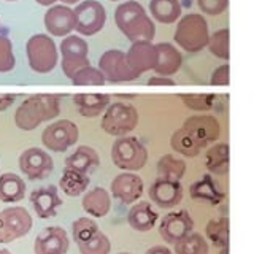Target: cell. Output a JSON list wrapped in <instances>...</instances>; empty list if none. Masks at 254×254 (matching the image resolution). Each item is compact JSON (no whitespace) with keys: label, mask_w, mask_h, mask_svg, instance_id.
Returning a JSON list of instances; mask_svg holds the SVG:
<instances>
[{"label":"cell","mask_w":254,"mask_h":254,"mask_svg":"<svg viewBox=\"0 0 254 254\" xmlns=\"http://www.w3.org/2000/svg\"><path fill=\"white\" fill-rule=\"evenodd\" d=\"M157 62L153 68L159 76H172L181 68L183 58L181 53L170 43H157Z\"/></svg>","instance_id":"cell-23"},{"label":"cell","mask_w":254,"mask_h":254,"mask_svg":"<svg viewBox=\"0 0 254 254\" xmlns=\"http://www.w3.org/2000/svg\"><path fill=\"white\" fill-rule=\"evenodd\" d=\"M26 54L29 67L37 73H50L56 68L59 53L54 40L46 34H35L27 40Z\"/></svg>","instance_id":"cell-4"},{"label":"cell","mask_w":254,"mask_h":254,"mask_svg":"<svg viewBox=\"0 0 254 254\" xmlns=\"http://www.w3.org/2000/svg\"><path fill=\"white\" fill-rule=\"evenodd\" d=\"M99 70L110 83H129L137 75L133 73L126 59V53L119 50H108L99 59Z\"/></svg>","instance_id":"cell-11"},{"label":"cell","mask_w":254,"mask_h":254,"mask_svg":"<svg viewBox=\"0 0 254 254\" xmlns=\"http://www.w3.org/2000/svg\"><path fill=\"white\" fill-rule=\"evenodd\" d=\"M16 102V94H0V111H5Z\"/></svg>","instance_id":"cell-44"},{"label":"cell","mask_w":254,"mask_h":254,"mask_svg":"<svg viewBox=\"0 0 254 254\" xmlns=\"http://www.w3.org/2000/svg\"><path fill=\"white\" fill-rule=\"evenodd\" d=\"M157 177L172 181H181L186 173V162L173 154H164L157 161Z\"/></svg>","instance_id":"cell-31"},{"label":"cell","mask_w":254,"mask_h":254,"mask_svg":"<svg viewBox=\"0 0 254 254\" xmlns=\"http://www.w3.org/2000/svg\"><path fill=\"white\" fill-rule=\"evenodd\" d=\"M26 197V183L16 173L6 172L0 175V202L18 203Z\"/></svg>","instance_id":"cell-26"},{"label":"cell","mask_w":254,"mask_h":254,"mask_svg":"<svg viewBox=\"0 0 254 254\" xmlns=\"http://www.w3.org/2000/svg\"><path fill=\"white\" fill-rule=\"evenodd\" d=\"M30 203L40 219H51L58 214V208L62 205V198L56 186H45L32 190Z\"/></svg>","instance_id":"cell-20"},{"label":"cell","mask_w":254,"mask_h":254,"mask_svg":"<svg viewBox=\"0 0 254 254\" xmlns=\"http://www.w3.org/2000/svg\"><path fill=\"white\" fill-rule=\"evenodd\" d=\"M175 254H208V243L200 234L190 232L175 243Z\"/></svg>","instance_id":"cell-34"},{"label":"cell","mask_w":254,"mask_h":254,"mask_svg":"<svg viewBox=\"0 0 254 254\" xmlns=\"http://www.w3.org/2000/svg\"><path fill=\"white\" fill-rule=\"evenodd\" d=\"M61 113V100L56 94H34L24 100L14 113V124L21 130H34Z\"/></svg>","instance_id":"cell-1"},{"label":"cell","mask_w":254,"mask_h":254,"mask_svg":"<svg viewBox=\"0 0 254 254\" xmlns=\"http://www.w3.org/2000/svg\"><path fill=\"white\" fill-rule=\"evenodd\" d=\"M149 13L162 24H173L181 16V5L178 0H149Z\"/></svg>","instance_id":"cell-30"},{"label":"cell","mask_w":254,"mask_h":254,"mask_svg":"<svg viewBox=\"0 0 254 254\" xmlns=\"http://www.w3.org/2000/svg\"><path fill=\"white\" fill-rule=\"evenodd\" d=\"M126 59L129 67L137 78L145 73L148 70H153L156 67L157 62V50L156 45L146 40H141V42H133L132 46L129 48V51L126 53Z\"/></svg>","instance_id":"cell-15"},{"label":"cell","mask_w":254,"mask_h":254,"mask_svg":"<svg viewBox=\"0 0 254 254\" xmlns=\"http://www.w3.org/2000/svg\"><path fill=\"white\" fill-rule=\"evenodd\" d=\"M138 124V111L130 103L115 102L103 111L100 126L103 132L113 137H126Z\"/></svg>","instance_id":"cell-6"},{"label":"cell","mask_w":254,"mask_h":254,"mask_svg":"<svg viewBox=\"0 0 254 254\" xmlns=\"http://www.w3.org/2000/svg\"><path fill=\"white\" fill-rule=\"evenodd\" d=\"M208 24L198 13L185 14L175 30V42L188 53H198L208 43Z\"/></svg>","instance_id":"cell-3"},{"label":"cell","mask_w":254,"mask_h":254,"mask_svg":"<svg viewBox=\"0 0 254 254\" xmlns=\"http://www.w3.org/2000/svg\"><path fill=\"white\" fill-rule=\"evenodd\" d=\"M157 218L159 214L154 211L153 205L141 200L130 206L129 214H127V222L137 232H149L156 226Z\"/></svg>","instance_id":"cell-24"},{"label":"cell","mask_w":254,"mask_h":254,"mask_svg":"<svg viewBox=\"0 0 254 254\" xmlns=\"http://www.w3.org/2000/svg\"><path fill=\"white\" fill-rule=\"evenodd\" d=\"M0 254H11L10 250H5V248H0Z\"/></svg>","instance_id":"cell-49"},{"label":"cell","mask_w":254,"mask_h":254,"mask_svg":"<svg viewBox=\"0 0 254 254\" xmlns=\"http://www.w3.org/2000/svg\"><path fill=\"white\" fill-rule=\"evenodd\" d=\"M119 254H130V253H119Z\"/></svg>","instance_id":"cell-51"},{"label":"cell","mask_w":254,"mask_h":254,"mask_svg":"<svg viewBox=\"0 0 254 254\" xmlns=\"http://www.w3.org/2000/svg\"><path fill=\"white\" fill-rule=\"evenodd\" d=\"M34 221L24 206H8L0 211V245L16 242L30 232Z\"/></svg>","instance_id":"cell-7"},{"label":"cell","mask_w":254,"mask_h":254,"mask_svg":"<svg viewBox=\"0 0 254 254\" xmlns=\"http://www.w3.org/2000/svg\"><path fill=\"white\" fill-rule=\"evenodd\" d=\"M19 169L32 181L45 180L54 170V161L46 151L37 146L27 148L19 156Z\"/></svg>","instance_id":"cell-12"},{"label":"cell","mask_w":254,"mask_h":254,"mask_svg":"<svg viewBox=\"0 0 254 254\" xmlns=\"http://www.w3.org/2000/svg\"><path fill=\"white\" fill-rule=\"evenodd\" d=\"M70 248V242L65 229L51 226L43 229L35 237L34 253L35 254H65Z\"/></svg>","instance_id":"cell-16"},{"label":"cell","mask_w":254,"mask_h":254,"mask_svg":"<svg viewBox=\"0 0 254 254\" xmlns=\"http://www.w3.org/2000/svg\"><path fill=\"white\" fill-rule=\"evenodd\" d=\"M79 254H110L111 243L110 238L102 232L97 230L92 237H89L83 243H78Z\"/></svg>","instance_id":"cell-35"},{"label":"cell","mask_w":254,"mask_h":254,"mask_svg":"<svg viewBox=\"0 0 254 254\" xmlns=\"http://www.w3.org/2000/svg\"><path fill=\"white\" fill-rule=\"evenodd\" d=\"M87 53H89V46L83 38L78 35H68L62 40L61 43V54H62V71L67 78L71 79L78 70L89 65V59H87Z\"/></svg>","instance_id":"cell-10"},{"label":"cell","mask_w":254,"mask_h":254,"mask_svg":"<svg viewBox=\"0 0 254 254\" xmlns=\"http://www.w3.org/2000/svg\"><path fill=\"white\" fill-rule=\"evenodd\" d=\"M194 221L190 218V214L186 210L170 211L161 219L159 224V234H161L162 240L167 243L175 245L183 237L192 232Z\"/></svg>","instance_id":"cell-14"},{"label":"cell","mask_w":254,"mask_h":254,"mask_svg":"<svg viewBox=\"0 0 254 254\" xmlns=\"http://www.w3.org/2000/svg\"><path fill=\"white\" fill-rule=\"evenodd\" d=\"M170 146L175 153H180L186 157H195L200 154L203 149L183 127H180L178 130L173 132L170 138Z\"/></svg>","instance_id":"cell-32"},{"label":"cell","mask_w":254,"mask_h":254,"mask_svg":"<svg viewBox=\"0 0 254 254\" xmlns=\"http://www.w3.org/2000/svg\"><path fill=\"white\" fill-rule=\"evenodd\" d=\"M99 165H100L99 153L87 145L78 146L73 153L65 159V169L87 175V177L97 170Z\"/></svg>","instance_id":"cell-22"},{"label":"cell","mask_w":254,"mask_h":254,"mask_svg":"<svg viewBox=\"0 0 254 254\" xmlns=\"http://www.w3.org/2000/svg\"><path fill=\"white\" fill-rule=\"evenodd\" d=\"M180 99L192 111H210L218 97L214 94H180Z\"/></svg>","instance_id":"cell-37"},{"label":"cell","mask_w":254,"mask_h":254,"mask_svg":"<svg viewBox=\"0 0 254 254\" xmlns=\"http://www.w3.org/2000/svg\"><path fill=\"white\" fill-rule=\"evenodd\" d=\"M71 83L75 86H103L105 84V76L102 75L99 68L86 65L71 76Z\"/></svg>","instance_id":"cell-38"},{"label":"cell","mask_w":254,"mask_h":254,"mask_svg":"<svg viewBox=\"0 0 254 254\" xmlns=\"http://www.w3.org/2000/svg\"><path fill=\"white\" fill-rule=\"evenodd\" d=\"M79 138L78 126L70 119H59L42 132V143L53 153H65Z\"/></svg>","instance_id":"cell-8"},{"label":"cell","mask_w":254,"mask_h":254,"mask_svg":"<svg viewBox=\"0 0 254 254\" xmlns=\"http://www.w3.org/2000/svg\"><path fill=\"white\" fill-rule=\"evenodd\" d=\"M111 194L121 203H135L143 194V181L138 175L124 172L119 173L111 181Z\"/></svg>","instance_id":"cell-18"},{"label":"cell","mask_w":254,"mask_h":254,"mask_svg":"<svg viewBox=\"0 0 254 254\" xmlns=\"http://www.w3.org/2000/svg\"><path fill=\"white\" fill-rule=\"evenodd\" d=\"M148 86H175V79L170 76H151L148 79Z\"/></svg>","instance_id":"cell-43"},{"label":"cell","mask_w":254,"mask_h":254,"mask_svg":"<svg viewBox=\"0 0 254 254\" xmlns=\"http://www.w3.org/2000/svg\"><path fill=\"white\" fill-rule=\"evenodd\" d=\"M37 3H40V5H43V6H53L58 0H35Z\"/></svg>","instance_id":"cell-46"},{"label":"cell","mask_w":254,"mask_h":254,"mask_svg":"<svg viewBox=\"0 0 254 254\" xmlns=\"http://www.w3.org/2000/svg\"><path fill=\"white\" fill-rule=\"evenodd\" d=\"M89 177L83 173H78L75 170L64 169V173L59 180V188L65 195L68 197H78L84 194L87 188H89Z\"/></svg>","instance_id":"cell-29"},{"label":"cell","mask_w":254,"mask_h":254,"mask_svg":"<svg viewBox=\"0 0 254 254\" xmlns=\"http://www.w3.org/2000/svg\"><path fill=\"white\" fill-rule=\"evenodd\" d=\"M218 254H229V246H224V248H219Z\"/></svg>","instance_id":"cell-48"},{"label":"cell","mask_w":254,"mask_h":254,"mask_svg":"<svg viewBox=\"0 0 254 254\" xmlns=\"http://www.w3.org/2000/svg\"><path fill=\"white\" fill-rule=\"evenodd\" d=\"M185 129L202 148L216 141L221 133V126L218 119L211 115H194L183 123Z\"/></svg>","instance_id":"cell-13"},{"label":"cell","mask_w":254,"mask_h":254,"mask_svg":"<svg viewBox=\"0 0 254 254\" xmlns=\"http://www.w3.org/2000/svg\"><path fill=\"white\" fill-rule=\"evenodd\" d=\"M99 229L97 222L91 218H78L76 221H73L71 224V235H73L75 243H83L84 240H87L89 237H92Z\"/></svg>","instance_id":"cell-39"},{"label":"cell","mask_w":254,"mask_h":254,"mask_svg":"<svg viewBox=\"0 0 254 254\" xmlns=\"http://www.w3.org/2000/svg\"><path fill=\"white\" fill-rule=\"evenodd\" d=\"M110 2H116V0H110Z\"/></svg>","instance_id":"cell-52"},{"label":"cell","mask_w":254,"mask_h":254,"mask_svg":"<svg viewBox=\"0 0 254 254\" xmlns=\"http://www.w3.org/2000/svg\"><path fill=\"white\" fill-rule=\"evenodd\" d=\"M83 210L92 218H103L107 216L111 208V198L107 189L100 186L92 188L91 190H86L83 195Z\"/></svg>","instance_id":"cell-25"},{"label":"cell","mask_w":254,"mask_h":254,"mask_svg":"<svg viewBox=\"0 0 254 254\" xmlns=\"http://www.w3.org/2000/svg\"><path fill=\"white\" fill-rule=\"evenodd\" d=\"M208 50L213 56H216L218 59L227 61L230 51H229V29H219L214 34L208 37Z\"/></svg>","instance_id":"cell-36"},{"label":"cell","mask_w":254,"mask_h":254,"mask_svg":"<svg viewBox=\"0 0 254 254\" xmlns=\"http://www.w3.org/2000/svg\"><path fill=\"white\" fill-rule=\"evenodd\" d=\"M189 195L195 200L208 202L210 205H219L224 200L226 192L211 175H203L202 178H198L189 186Z\"/></svg>","instance_id":"cell-21"},{"label":"cell","mask_w":254,"mask_h":254,"mask_svg":"<svg viewBox=\"0 0 254 254\" xmlns=\"http://www.w3.org/2000/svg\"><path fill=\"white\" fill-rule=\"evenodd\" d=\"M16 65V58L13 53V43L11 40L0 35V73L11 71Z\"/></svg>","instance_id":"cell-40"},{"label":"cell","mask_w":254,"mask_h":254,"mask_svg":"<svg viewBox=\"0 0 254 254\" xmlns=\"http://www.w3.org/2000/svg\"><path fill=\"white\" fill-rule=\"evenodd\" d=\"M73 100L79 115L84 118H97L110 105L108 94H76Z\"/></svg>","instance_id":"cell-27"},{"label":"cell","mask_w":254,"mask_h":254,"mask_svg":"<svg viewBox=\"0 0 254 254\" xmlns=\"http://www.w3.org/2000/svg\"><path fill=\"white\" fill-rule=\"evenodd\" d=\"M200 11L210 16H218L227 10L229 0H197Z\"/></svg>","instance_id":"cell-41"},{"label":"cell","mask_w":254,"mask_h":254,"mask_svg":"<svg viewBox=\"0 0 254 254\" xmlns=\"http://www.w3.org/2000/svg\"><path fill=\"white\" fill-rule=\"evenodd\" d=\"M45 27L53 37H65L75 30V13L67 5H53L45 13Z\"/></svg>","instance_id":"cell-19"},{"label":"cell","mask_w":254,"mask_h":254,"mask_svg":"<svg viewBox=\"0 0 254 254\" xmlns=\"http://www.w3.org/2000/svg\"><path fill=\"white\" fill-rule=\"evenodd\" d=\"M64 5H73V3H78V0H61Z\"/></svg>","instance_id":"cell-47"},{"label":"cell","mask_w":254,"mask_h":254,"mask_svg":"<svg viewBox=\"0 0 254 254\" xmlns=\"http://www.w3.org/2000/svg\"><path fill=\"white\" fill-rule=\"evenodd\" d=\"M111 161L121 170L137 172L146 165L148 151L138 138L119 137L111 145Z\"/></svg>","instance_id":"cell-5"},{"label":"cell","mask_w":254,"mask_h":254,"mask_svg":"<svg viewBox=\"0 0 254 254\" xmlns=\"http://www.w3.org/2000/svg\"><path fill=\"white\" fill-rule=\"evenodd\" d=\"M5 2H18V0H5Z\"/></svg>","instance_id":"cell-50"},{"label":"cell","mask_w":254,"mask_h":254,"mask_svg":"<svg viewBox=\"0 0 254 254\" xmlns=\"http://www.w3.org/2000/svg\"><path fill=\"white\" fill-rule=\"evenodd\" d=\"M229 64H222L211 73V86H227L229 84Z\"/></svg>","instance_id":"cell-42"},{"label":"cell","mask_w":254,"mask_h":254,"mask_svg":"<svg viewBox=\"0 0 254 254\" xmlns=\"http://www.w3.org/2000/svg\"><path fill=\"white\" fill-rule=\"evenodd\" d=\"M205 165L210 173L226 177L229 173V145L226 141H219L206 151Z\"/></svg>","instance_id":"cell-28"},{"label":"cell","mask_w":254,"mask_h":254,"mask_svg":"<svg viewBox=\"0 0 254 254\" xmlns=\"http://www.w3.org/2000/svg\"><path fill=\"white\" fill-rule=\"evenodd\" d=\"M115 22L118 29L130 42H151L156 35V26L146 14L145 8L135 0L121 3L115 11Z\"/></svg>","instance_id":"cell-2"},{"label":"cell","mask_w":254,"mask_h":254,"mask_svg":"<svg viewBox=\"0 0 254 254\" xmlns=\"http://www.w3.org/2000/svg\"><path fill=\"white\" fill-rule=\"evenodd\" d=\"M206 238L216 246V248H224L229 246V218L219 216L208 221L205 227Z\"/></svg>","instance_id":"cell-33"},{"label":"cell","mask_w":254,"mask_h":254,"mask_svg":"<svg viewBox=\"0 0 254 254\" xmlns=\"http://www.w3.org/2000/svg\"><path fill=\"white\" fill-rule=\"evenodd\" d=\"M145 254H173V253L164 245H156V246H151Z\"/></svg>","instance_id":"cell-45"},{"label":"cell","mask_w":254,"mask_h":254,"mask_svg":"<svg viewBox=\"0 0 254 254\" xmlns=\"http://www.w3.org/2000/svg\"><path fill=\"white\" fill-rule=\"evenodd\" d=\"M75 30L84 37L95 35L107 22V11L97 0H84L75 10Z\"/></svg>","instance_id":"cell-9"},{"label":"cell","mask_w":254,"mask_h":254,"mask_svg":"<svg viewBox=\"0 0 254 254\" xmlns=\"http://www.w3.org/2000/svg\"><path fill=\"white\" fill-rule=\"evenodd\" d=\"M148 195L159 208H173L183 200V186L180 181L157 178L149 186Z\"/></svg>","instance_id":"cell-17"}]
</instances>
